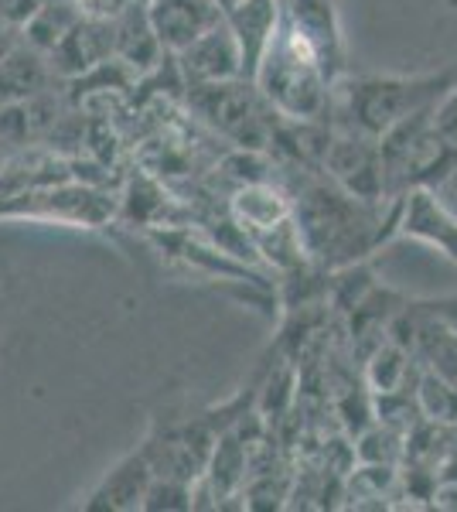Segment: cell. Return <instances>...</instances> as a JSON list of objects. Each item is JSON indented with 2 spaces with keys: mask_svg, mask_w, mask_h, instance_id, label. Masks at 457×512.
I'll list each match as a JSON object with an SVG mask.
<instances>
[{
  "mask_svg": "<svg viewBox=\"0 0 457 512\" xmlns=\"http://www.w3.org/2000/svg\"><path fill=\"white\" fill-rule=\"evenodd\" d=\"M280 14H284V0H239L226 14V24L239 41V55H243V79H253L260 69Z\"/></svg>",
  "mask_w": 457,
  "mask_h": 512,
  "instance_id": "16",
  "label": "cell"
},
{
  "mask_svg": "<svg viewBox=\"0 0 457 512\" xmlns=\"http://www.w3.org/2000/svg\"><path fill=\"white\" fill-rule=\"evenodd\" d=\"M55 76L48 69V55L31 48L28 41H21L4 62H0V106L7 103H24V99L45 93L55 86Z\"/></svg>",
  "mask_w": 457,
  "mask_h": 512,
  "instance_id": "17",
  "label": "cell"
},
{
  "mask_svg": "<svg viewBox=\"0 0 457 512\" xmlns=\"http://www.w3.org/2000/svg\"><path fill=\"white\" fill-rule=\"evenodd\" d=\"M151 478H154V465L144 448L123 454L110 472L89 489L86 499L79 502V509L82 512H134L144 506Z\"/></svg>",
  "mask_w": 457,
  "mask_h": 512,
  "instance_id": "11",
  "label": "cell"
},
{
  "mask_svg": "<svg viewBox=\"0 0 457 512\" xmlns=\"http://www.w3.org/2000/svg\"><path fill=\"white\" fill-rule=\"evenodd\" d=\"M4 154H7V151H4V147H0V158H4Z\"/></svg>",
  "mask_w": 457,
  "mask_h": 512,
  "instance_id": "30",
  "label": "cell"
},
{
  "mask_svg": "<svg viewBox=\"0 0 457 512\" xmlns=\"http://www.w3.org/2000/svg\"><path fill=\"white\" fill-rule=\"evenodd\" d=\"M420 362L413 359V352L396 338H382V342L365 355V386L369 393H396L410 390V379L417 376Z\"/></svg>",
  "mask_w": 457,
  "mask_h": 512,
  "instance_id": "18",
  "label": "cell"
},
{
  "mask_svg": "<svg viewBox=\"0 0 457 512\" xmlns=\"http://www.w3.org/2000/svg\"><path fill=\"white\" fill-rule=\"evenodd\" d=\"M195 509V482L174 475H154L140 512H188Z\"/></svg>",
  "mask_w": 457,
  "mask_h": 512,
  "instance_id": "22",
  "label": "cell"
},
{
  "mask_svg": "<svg viewBox=\"0 0 457 512\" xmlns=\"http://www.w3.org/2000/svg\"><path fill=\"white\" fill-rule=\"evenodd\" d=\"M321 175L335 181L338 188H345L348 195L362 198V202H386L379 137L331 123V140L321 161Z\"/></svg>",
  "mask_w": 457,
  "mask_h": 512,
  "instance_id": "7",
  "label": "cell"
},
{
  "mask_svg": "<svg viewBox=\"0 0 457 512\" xmlns=\"http://www.w3.org/2000/svg\"><path fill=\"white\" fill-rule=\"evenodd\" d=\"M430 110L413 113L403 123H396L389 134L379 137L386 198H400L413 192V188H434V192H440L457 175V154L437 134Z\"/></svg>",
  "mask_w": 457,
  "mask_h": 512,
  "instance_id": "5",
  "label": "cell"
},
{
  "mask_svg": "<svg viewBox=\"0 0 457 512\" xmlns=\"http://www.w3.org/2000/svg\"><path fill=\"white\" fill-rule=\"evenodd\" d=\"M253 82L260 86L263 99L287 120H331V79L324 76L318 52L311 41L297 35L284 21L273 31L267 52L260 59Z\"/></svg>",
  "mask_w": 457,
  "mask_h": 512,
  "instance_id": "3",
  "label": "cell"
},
{
  "mask_svg": "<svg viewBox=\"0 0 457 512\" xmlns=\"http://www.w3.org/2000/svg\"><path fill=\"white\" fill-rule=\"evenodd\" d=\"M284 21L297 35L311 41V48L321 59L324 76L331 82L345 76L348 52H345V31L335 0H284Z\"/></svg>",
  "mask_w": 457,
  "mask_h": 512,
  "instance_id": "8",
  "label": "cell"
},
{
  "mask_svg": "<svg viewBox=\"0 0 457 512\" xmlns=\"http://www.w3.org/2000/svg\"><path fill=\"white\" fill-rule=\"evenodd\" d=\"M396 239H413V243L437 250L444 260L457 263V216L440 202L434 188H413V192L400 195Z\"/></svg>",
  "mask_w": 457,
  "mask_h": 512,
  "instance_id": "9",
  "label": "cell"
},
{
  "mask_svg": "<svg viewBox=\"0 0 457 512\" xmlns=\"http://www.w3.org/2000/svg\"><path fill=\"white\" fill-rule=\"evenodd\" d=\"M410 301H413V297H410ZM413 308H417L420 315H427L430 321H437V325L454 328V332H457V294H447V297H417V301H413Z\"/></svg>",
  "mask_w": 457,
  "mask_h": 512,
  "instance_id": "25",
  "label": "cell"
},
{
  "mask_svg": "<svg viewBox=\"0 0 457 512\" xmlns=\"http://www.w3.org/2000/svg\"><path fill=\"white\" fill-rule=\"evenodd\" d=\"M113 59V21L79 18L72 31L48 52V69L58 82H69L82 72Z\"/></svg>",
  "mask_w": 457,
  "mask_h": 512,
  "instance_id": "13",
  "label": "cell"
},
{
  "mask_svg": "<svg viewBox=\"0 0 457 512\" xmlns=\"http://www.w3.org/2000/svg\"><path fill=\"white\" fill-rule=\"evenodd\" d=\"M21 41H24V38H21V28H11V24L0 21V62H4L7 55H11L14 48L21 45Z\"/></svg>",
  "mask_w": 457,
  "mask_h": 512,
  "instance_id": "28",
  "label": "cell"
},
{
  "mask_svg": "<svg viewBox=\"0 0 457 512\" xmlns=\"http://www.w3.org/2000/svg\"><path fill=\"white\" fill-rule=\"evenodd\" d=\"M226 212L253 243V236L294 219V202L280 181H246L226 195Z\"/></svg>",
  "mask_w": 457,
  "mask_h": 512,
  "instance_id": "12",
  "label": "cell"
},
{
  "mask_svg": "<svg viewBox=\"0 0 457 512\" xmlns=\"http://www.w3.org/2000/svg\"><path fill=\"white\" fill-rule=\"evenodd\" d=\"M451 86H457V65L417 76H393V72H345L331 82L328 117L338 127L359 134L382 137L413 113H423L437 103Z\"/></svg>",
  "mask_w": 457,
  "mask_h": 512,
  "instance_id": "2",
  "label": "cell"
},
{
  "mask_svg": "<svg viewBox=\"0 0 457 512\" xmlns=\"http://www.w3.org/2000/svg\"><path fill=\"white\" fill-rule=\"evenodd\" d=\"M168 55L171 52L157 38L147 4L144 0H130L120 11V18H113V59H120L140 79L147 72H154Z\"/></svg>",
  "mask_w": 457,
  "mask_h": 512,
  "instance_id": "14",
  "label": "cell"
},
{
  "mask_svg": "<svg viewBox=\"0 0 457 512\" xmlns=\"http://www.w3.org/2000/svg\"><path fill=\"white\" fill-rule=\"evenodd\" d=\"M130 0H76L82 18H96V21H113L120 18V11Z\"/></svg>",
  "mask_w": 457,
  "mask_h": 512,
  "instance_id": "27",
  "label": "cell"
},
{
  "mask_svg": "<svg viewBox=\"0 0 457 512\" xmlns=\"http://www.w3.org/2000/svg\"><path fill=\"white\" fill-rule=\"evenodd\" d=\"M430 509L457 512V458L447 461L434 475V485H430Z\"/></svg>",
  "mask_w": 457,
  "mask_h": 512,
  "instance_id": "24",
  "label": "cell"
},
{
  "mask_svg": "<svg viewBox=\"0 0 457 512\" xmlns=\"http://www.w3.org/2000/svg\"><path fill=\"white\" fill-rule=\"evenodd\" d=\"M215 4H219V11H222V14H229V11H232V7H236V4H239V0H215Z\"/></svg>",
  "mask_w": 457,
  "mask_h": 512,
  "instance_id": "29",
  "label": "cell"
},
{
  "mask_svg": "<svg viewBox=\"0 0 457 512\" xmlns=\"http://www.w3.org/2000/svg\"><path fill=\"white\" fill-rule=\"evenodd\" d=\"M82 18L76 0H45L35 14L28 18V24L21 28V38L28 41L38 52H52V48L72 31V24Z\"/></svg>",
  "mask_w": 457,
  "mask_h": 512,
  "instance_id": "19",
  "label": "cell"
},
{
  "mask_svg": "<svg viewBox=\"0 0 457 512\" xmlns=\"http://www.w3.org/2000/svg\"><path fill=\"white\" fill-rule=\"evenodd\" d=\"M413 400L420 407V417L437 427H457V386L440 379L430 369H417L413 376Z\"/></svg>",
  "mask_w": 457,
  "mask_h": 512,
  "instance_id": "20",
  "label": "cell"
},
{
  "mask_svg": "<svg viewBox=\"0 0 457 512\" xmlns=\"http://www.w3.org/2000/svg\"><path fill=\"white\" fill-rule=\"evenodd\" d=\"M181 79L188 86H202V82H222L243 76V55H239V41L229 31V24H215L202 38H195L181 52H174Z\"/></svg>",
  "mask_w": 457,
  "mask_h": 512,
  "instance_id": "10",
  "label": "cell"
},
{
  "mask_svg": "<svg viewBox=\"0 0 457 512\" xmlns=\"http://www.w3.org/2000/svg\"><path fill=\"white\" fill-rule=\"evenodd\" d=\"M352 448H355V461H365V465H403L406 434L372 420L369 427H362V431L355 434Z\"/></svg>",
  "mask_w": 457,
  "mask_h": 512,
  "instance_id": "21",
  "label": "cell"
},
{
  "mask_svg": "<svg viewBox=\"0 0 457 512\" xmlns=\"http://www.w3.org/2000/svg\"><path fill=\"white\" fill-rule=\"evenodd\" d=\"M120 198L113 188L89 185L79 178L48 181V185L24 188L7 198H0V219L18 222H45V226L65 229H106L116 222Z\"/></svg>",
  "mask_w": 457,
  "mask_h": 512,
  "instance_id": "6",
  "label": "cell"
},
{
  "mask_svg": "<svg viewBox=\"0 0 457 512\" xmlns=\"http://www.w3.org/2000/svg\"><path fill=\"white\" fill-rule=\"evenodd\" d=\"M290 202L294 222L304 239V250L314 267L324 274H338L355 263H369L372 256L396 243L400 222V198L386 202H362L348 195L324 175H294Z\"/></svg>",
  "mask_w": 457,
  "mask_h": 512,
  "instance_id": "1",
  "label": "cell"
},
{
  "mask_svg": "<svg viewBox=\"0 0 457 512\" xmlns=\"http://www.w3.org/2000/svg\"><path fill=\"white\" fill-rule=\"evenodd\" d=\"M185 110L212 137L226 140L229 147H249V151H270L273 127L280 120V113L263 99L260 86L243 76L188 86Z\"/></svg>",
  "mask_w": 457,
  "mask_h": 512,
  "instance_id": "4",
  "label": "cell"
},
{
  "mask_svg": "<svg viewBox=\"0 0 457 512\" xmlns=\"http://www.w3.org/2000/svg\"><path fill=\"white\" fill-rule=\"evenodd\" d=\"M430 120H434L437 134L444 137L457 154V86H451L444 96L437 99L434 110H430Z\"/></svg>",
  "mask_w": 457,
  "mask_h": 512,
  "instance_id": "23",
  "label": "cell"
},
{
  "mask_svg": "<svg viewBox=\"0 0 457 512\" xmlns=\"http://www.w3.org/2000/svg\"><path fill=\"white\" fill-rule=\"evenodd\" d=\"M144 4L157 38L171 55L226 21L215 0H144Z\"/></svg>",
  "mask_w": 457,
  "mask_h": 512,
  "instance_id": "15",
  "label": "cell"
},
{
  "mask_svg": "<svg viewBox=\"0 0 457 512\" xmlns=\"http://www.w3.org/2000/svg\"><path fill=\"white\" fill-rule=\"evenodd\" d=\"M41 4H45V0H0V21L11 24V28H24Z\"/></svg>",
  "mask_w": 457,
  "mask_h": 512,
  "instance_id": "26",
  "label": "cell"
}]
</instances>
